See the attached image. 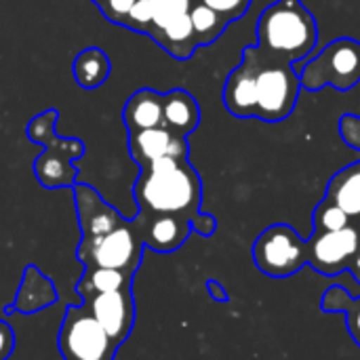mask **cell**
<instances>
[{
    "mask_svg": "<svg viewBox=\"0 0 360 360\" xmlns=\"http://www.w3.org/2000/svg\"><path fill=\"white\" fill-rule=\"evenodd\" d=\"M321 308L325 312H346L348 331L360 348V297H350V293L344 287L333 285L325 291Z\"/></svg>",
    "mask_w": 360,
    "mask_h": 360,
    "instance_id": "d6986e66",
    "label": "cell"
},
{
    "mask_svg": "<svg viewBox=\"0 0 360 360\" xmlns=\"http://www.w3.org/2000/svg\"><path fill=\"white\" fill-rule=\"evenodd\" d=\"M57 112L46 110L27 124V137L44 146V152L34 162V173L44 188L74 186V158L84 154V143L78 139H63L55 135Z\"/></svg>",
    "mask_w": 360,
    "mask_h": 360,
    "instance_id": "277c9868",
    "label": "cell"
},
{
    "mask_svg": "<svg viewBox=\"0 0 360 360\" xmlns=\"http://www.w3.org/2000/svg\"><path fill=\"white\" fill-rule=\"evenodd\" d=\"M207 289L211 291V295H213L215 302H228V300H230V297H228V291H226L217 281H209V283H207Z\"/></svg>",
    "mask_w": 360,
    "mask_h": 360,
    "instance_id": "83f0119b",
    "label": "cell"
},
{
    "mask_svg": "<svg viewBox=\"0 0 360 360\" xmlns=\"http://www.w3.org/2000/svg\"><path fill=\"white\" fill-rule=\"evenodd\" d=\"M300 91L302 80L293 63L251 44L243 49L240 63L230 72L221 99L236 118L281 122L295 110Z\"/></svg>",
    "mask_w": 360,
    "mask_h": 360,
    "instance_id": "6da1fadb",
    "label": "cell"
},
{
    "mask_svg": "<svg viewBox=\"0 0 360 360\" xmlns=\"http://www.w3.org/2000/svg\"><path fill=\"white\" fill-rule=\"evenodd\" d=\"M257 46L270 55L297 63L319 44V25L302 0H276L264 8L255 25Z\"/></svg>",
    "mask_w": 360,
    "mask_h": 360,
    "instance_id": "3957f363",
    "label": "cell"
},
{
    "mask_svg": "<svg viewBox=\"0 0 360 360\" xmlns=\"http://www.w3.org/2000/svg\"><path fill=\"white\" fill-rule=\"evenodd\" d=\"M329 200H333L352 224L360 226V160L340 169L327 184Z\"/></svg>",
    "mask_w": 360,
    "mask_h": 360,
    "instance_id": "2e32d148",
    "label": "cell"
},
{
    "mask_svg": "<svg viewBox=\"0 0 360 360\" xmlns=\"http://www.w3.org/2000/svg\"><path fill=\"white\" fill-rule=\"evenodd\" d=\"M192 230L198 232L200 236H213L215 230H217V221L213 215L209 213H200V217L196 221H192Z\"/></svg>",
    "mask_w": 360,
    "mask_h": 360,
    "instance_id": "4316f807",
    "label": "cell"
},
{
    "mask_svg": "<svg viewBox=\"0 0 360 360\" xmlns=\"http://www.w3.org/2000/svg\"><path fill=\"white\" fill-rule=\"evenodd\" d=\"M350 272H352V276L360 283V251L356 253V257H354V262H352V266H350Z\"/></svg>",
    "mask_w": 360,
    "mask_h": 360,
    "instance_id": "f1b7e54d",
    "label": "cell"
},
{
    "mask_svg": "<svg viewBox=\"0 0 360 360\" xmlns=\"http://www.w3.org/2000/svg\"><path fill=\"white\" fill-rule=\"evenodd\" d=\"M253 262L270 278H289L308 266V240L291 226L274 224L255 238Z\"/></svg>",
    "mask_w": 360,
    "mask_h": 360,
    "instance_id": "52a82bcc",
    "label": "cell"
},
{
    "mask_svg": "<svg viewBox=\"0 0 360 360\" xmlns=\"http://www.w3.org/2000/svg\"><path fill=\"white\" fill-rule=\"evenodd\" d=\"M302 89L321 91L325 86L350 91L360 82V42L354 38H335L300 70Z\"/></svg>",
    "mask_w": 360,
    "mask_h": 360,
    "instance_id": "5b68a950",
    "label": "cell"
},
{
    "mask_svg": "<svg viewBox=\"0 0 360 360\" xmlns=\"http://www.w3.org/2000/svg\"><path fill=\"white\" fill-rule=\"evenodd\" d=\"M122 120L129 133L165 127V97L152 89H139L129 97Z\"/></svg>",
    "mask_w": 360,
    "mask_h": 360,
    "instance_id": "5bb4252c",
    "label": "cell"
},
{
    "mask_svg": "<svg viewBox=\"0 0 360 360\" xmlns=\"http://www.w3.org/2000/svg\"><path fill=\"white\" fill-rule=\"evenodd\" d=\"M57 346L63 360H114L118 350L84 304L65 310Z\"/></svg>",
    "mask_w": 360,
    "mask_h": 360,
    "instance_id": "ba28073f",
    "label": "cell"
},
{
    "mask_svg": "<svg viewBox=\"0 0 360 360\" xmlns=\"http://www.w3.org/2000/svg\"><path fill=\"white\" fill-rule=\"evenodd\" d=\"M143 238L137 221H122L101 236L82 238L76 257L86 268H112L135 276L143 257Z\"/></svg>",
    "mask_w": 360,
    "mask_h": 360,
    "instance_id": "8992f818",
    "label": "cell"
},
{
    "mask_svg": "<svg viewBox=\"0 0 360 360\" xmlns=\"http://www.w3.org/2000/svg\"><path fill=\"white\" fill-rule=\"evenodd\" d=\"M338 131H340V137L342 141L360 152V116L359 114H344L338 122Z\"/></svg>",
    "mask_w": 360,
    "mask_h": 360,
    "instance_id": "cb8c5ba5",
    "label": "cell"
},
{
    "mask_svg": "<svg viewBox=\"0 0 360 360\" xmlns=\"http://www.w3.org/2000/svg\"><path fill=\"white\" fill-rule=\"evenodd\" d=\"M135 2H137V0H105V2H101L99 6L103 8V13H105L108 19H112V21L124 25V21H127L131 8L135 6Z\"/></svg>",
    "mask_w": 360,
    "mask_h": 360,
    "instance_id": "d4e9b609",
    "label": "cell"
},
{
    "mask_svg": "<svg viewBox=\"0 0 360 360\" xmlns=\"http://www.w3.org/2000/svg\"><path fill=\"white\" fill-rule=\"evenodd\" d=\"M165 97V129L173 135L188 137L200 124V108L194 95L184 89H173Z\"/></svg>",
    "mask_w": 360,
    "mask_h": 360,
    "instance_id": "9a60e30c",
    "label": "cell"
},
{
    "mask_svg": "<svg viewBox=\"0 0 360 360\" xmlns=\"http://www.w3.org/2000/svg\"><path fill=\"white\" fill-rule=\"evenodd\" d=\"M74 200L82 238L108 234L124 221V217L114 207H110L91 186H74Z\"/></svg>",
    "mask_w": 360,
    "mask_h": 360,
    "instance_id": "7c38bea8",
    "label": "cell"
},
{
    "mask_svg": "<svg viewBox=\"0 0 360 360\" xmlns=\"http://www.w3.org/2000/svg\"><path fill=\"white\" fill-rule=\"evenodd\" d=\"M198 2L207 4L219 17H224L228 23H232V21H238L240 17L247 15V11L251 8L253 0H198Z\"/></svg>",
    "mask_w": 360,
    "mask_h": 360,
    "instance_id": "603a6c76",
    "label": "cell"
},
{
    "mask_svg": "<svg viewBox=\"0 0 360 360\" xmlns=\"http://www.w3.org/2000/svg\"><path fill=\"white\" fill-rule=\"evenodd\" d=\"M360 251V226L352 224L333 232H314L308 238V266L319 274L335 276L350 270Z\"/></svg>",
    "mask_w": 360,
    "mask_h": 360,
    "instance_id": "9c48e42d",
    "label": "cell"
},
{
    "mask_svg": "<svg viewBox=\"0 0 360 360\" xmlns=\"http://www.w3.org/2000/svg\"><path fill=\"white\" fill-rule=\"evenodd\" d=\"M139 213L179 215L192 221L200 217L202 184L188 158L165 156L139 171L133 186Z\"/></svg>",
    "mask_w": 360,
    "mask_h": 360,
    "instance_id": "7a4b0ae2",
    "label": "cell"
},
{
    "mask_svg": "<svg viewBox=\"0 0 360 360\" xmlns=\"http://www.w3.org/2000/svg\"><path fill=\"white\" fill-rule=\"evenodd\" d=\"M13 348H15V333L4 321H0V360L8 359Z\"/></svg>",
    "mask_w": 360,
    "mask_h": 360,
    "instance_id": "484cf974",
    "label": "cell"
},
{
    "mask_svg": "<svg viewBox=\"0 0 360 360\" xmlns=\"http://www.w3.org/2000/svg\"><path fill=\"white\" fill-rule=\"evenodd\" d=\"M137 226L143 238V245L156 253H173L177 251L190 236L192 224L179 215H152L139 213Z\"/></svg>",
    "mask_w": 360,
    "mask_h": 360,
    "instance_id": "4fadbf2b",
    "label": "cell"
},
{
    "mask_svg": "<svg viewBox=\"0 0 360 360\" xmlns=\"http://www.w3.org/2000/svg\"><path fill=\"white\" fill-rule=\"evenodd\" d=\"M190 19H192V25H194L198 46L213 44L226 32V27L230 25L224 17H219L213 8H209L207 4H202L198 0L190 8Z\"/></svg>",
    "mask_w": 360,
    "mask_h": 360,
    "instance_id": "ffe728a7",
    "label": "cell"
},
{
    "mask_svg": "<svg viewBox=\"0 0 360 360\" xmlns=\"http://www.w3.org/2000/svg\"><path fill=\"white\" fill-rule=\"evenodd\" d=\"M72 70H74L76 82L82 89H97L110 76V59L101 49L91 46L76 55Z\"/></svg>",
    "mask_w": 360,
    "mask_h": 360,
    "instance_id": "ac0fdd59",
    "label": "cell"
},
{
    "mask_svg": "<svg viewBox=\"0 0 360 360\" xmlns=\"http://www.w3.org/2000/svg\"><path fill=\"white\" fill-rule=\"evenodd\" d=\"M82 304L89 308V312L95 316V321L105 329L110 340L120 348L124 344V340L131 335L133 323H135L133 289L101 293Z\"/></svg>",
    "mask_w": 360,
    "mask_h": 360,
    "instance_id": "30bf717a",
    "label": "cell"
},
{
    "mask_svg": "<svg viewBox=\"0 0 360 360\" xmlns=\"http://www.w3.org/2000/svg\"><path fill=\"white\" fill-rule=\"evenodd\" d=\"M312 224H314V232H333V230L352 226L350 217L327 196L316 205V209L312 213Z\"/></svg>",
    "mask_w": 360,
    "mask_h": 360,
    "instance_id": "7402d4cb",
    "label": "cell"
},
{
    "mask_svg": "<svg viewBox=\"0 0 360 360\" xmlns=\"http://www.w3.org/2000/svg\"><path fill=\"white\" fill-rule=\"evenodd\" d=\"M150 2H152V23L148 36L156 40L171 21H175L181 15H188L196 0H150Z\"/></svg>",
    "mask_w": 360,
    "mask_h": 360,
    "instance_id": "44dd1931",
    "label": "cell"
},
{
    "mask_svg": "<svg viewBox=\"0 0 360 360\" xmlns=\"http://www.w3.org/2000/svg\"><path fill=\"white\" fill-rule=\"evenodd\" d=\"M120 289H133V276L112 268H86L76 285V293L82 297V302Z\"/></svg>",
    "mask_w": 360,
    "mask_h": 360,
    "instance_id": "e0dca14e",
    "label": "cell"
},
{
    "mask_svg": "<svg viewBox=\"0 0 360 360\" xmlns=\"http://www.w3.org/2000/svg\"><path fill=\"white\" fill-rule=\"evenodd\" d=\"M129 154L139 165V169H143L165 156L188 158L190 143H188V137L173 135L165 127L146 129V131L129 133Z\"/></svg>",
    "mask_w": 360,
    "mask_h": 360,
    "instance_id": "8fae6325",
    "label": "cell"
}]
</instances>
